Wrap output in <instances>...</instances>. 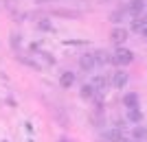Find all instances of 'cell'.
Returning a JSON list of instances; mask_svg holds the SVG:
<instances>
[{"label": "cell", "instance_id": "obj_1", "mask_svg": "<svg viewBox=\"0 0 147 142\" xmlns=\"http://www.w3.org/2000/svg\"><path fill=\"white\" fill-rule=\"evenodd\" d=\"M132 61H134V53L129 48H125V46H119V48L112 53V63L119 66V68H125V66H129Z\"/></svg>", "mask_w": 147, "mask_h": 142}, {"label": "cell", "instance_id": "obj_2", "mask_svg": "<svg viewBox=\"0 0 147 142\" xmlns=\"http://www.w3.org/2000/svg\"><path fill=\"white\" fill-rule=\"evenodd\" d=\"M79 68L86 70V72H92V70L97 68V61H94V55H92V53H86V55L79 57Z\"/></svg>", "mask_w": 147, "mask_h": 142}, {"label": "cell", "instance_id": "obj_3", "mask_svg": "<svg viewBox=\"0 0 147 142\" xmlns=\"http://www.w3.org/2000/svg\"><path fill=\"white\" fill-rule=\"evenodd\" d=\"M110 39L117 44V46H123V44H125V39H127V29H123V26H117V29H112Z\"/></svg>", "mask_w": 147, "mask_h": 142}, {"label": "cell", "instance_id": "obj_4", "mask_svg": "<svg viewBox=\"0 0 147 142\" xmlns=\"http://www.w3.org/2000/svg\"><path fill=\"white\" fill-rule=\"evenodd\" d=\"M125 7H127L129 15H134V18H136V15H141V13L145 11V0H129Z\"/></svg>", "mask_w": 147, "mask_h": 142}, {"label": "cell", "instance_id": "obj_5", "mask_svg": "<svg viewBox=\"0 0 147 142\" xmlns=\"http://www.w3.org/2000/svg\"><path fill=\"white\" fill-rule=\"evenodd\" d=\"M127 81H129L127 72H123V70H119V72H114V77H112V85L117 87V90H123V87L127 85Z\"/></svg>", "mask_w": 147, "mask_h": 142}, {"label": "cell", "instance_id": "obj_6", "mask_svg": "<svg viewBox=\"0 0 147 142\" xmlns=\"http://www.w3.org/2000/svg\"><path fill=\"white\" fill-rule=\"evenodd\" d=\"M92 55H94L97 68H101V66H108V63H112V55L108 53V50H97V53H92Z\"/></svg>", "mask_w": 147, "mask_h": 142}, {"label": "cell", "instance_id": "obj_7", "mask_svg": "<svg viewBox=\"0 0 147 142\" xmlns=\"http://www.w3.org/2000/svg\"><path fill=\"white\" fill-rule=\"evenodd\" d=\"M103 138H105L108 142H123V131H121V127H114V129L103 131Z\"/></svg>", "mask_w": 147, "mask_h": 142}, {"label": "cell", "instance_id": "obj_8", "mask_svg": "<svg viewBox=\"0 0 147 142\" xmlns=\"http://www.w3.org/2000/svg\"><path fill=\"white\" fill-rule=\"evenodd\" d=\"M75 83V72H70V70H66V72H61L59 77V85L64 87V90H68V87H73Z\"/></svg>", "mask_w": 147, "mask_h": 142}, {"label": "cell", "instance_id": "obj_9", "mask_svg": "<svg viewBox=\"0 0 147 142\" xmlns=\"http://www.w3.org/2000/svg\"><path fill=\"white\" fill-rule=\"evenodd\" d=\"M125 13H127V7H119L117 11L110 13V22L112 24H121L123 20H125Z\"/></svg>", "mask_w": 147, "mask_h": 142}, {"label": "cell", "instance_id": "obj_10", "mask_svg": "<svg viewBox=\"0 0 147 142\" xmlns=\"http://www.w3.org/2000/svg\"><path fill=\"white\" fill-rule=\"evenodd\" d=\"M123 105L127 107V109H134V107H138V94L136 92H129L123 96Z\"/></svg>", "mask_w": 147, "mask_h": 142}, {"label": "cell", "instance_id": "obj_11", "mask_svg": "<svg viewBox=\"0 0 147 142\" xmlns=\"http://www.w3.org/2000/svg\"><path fill=\"white\" fill-rule=\"evenodd\" d=\"M51 15H59V18H79V11H70V9H51Z\"/></svg>", "mask_w": 147, "mask_h": 142}, {"label": "cell", "instance_id": "obj_12", "mask_svg": "<svg viewBox=\"0 0 147 142\" xmlns=\"http://www.w3.org/2000/svg\"><path fill=\"white\" fill-rule=\"evenodd\" d=\"M92 87H94V90H97V92L101 94V92L105 90V87H108V79H105L103 74H97V77L92 79Z\"/></svg>", "mask_w": 147, "mask_h": 142}, {"label": "cell", "instance_id": "obj_13", "mask_svg": "<svg viewBox=\"0 0 147 142\" xmlns=\"http://www.w3.org/2000/svg\"><path fill=\"white\" fill-rule=\"evenodd\" d=\"M145 26H147V15H136V18L132 20V31L141 33Z\"/></svg>", "mask_w": 147, "mask_h": 142}, {"label": "cell", "instance_id": "obj_14", "mask_svg": "<svg viewBox=\"0 0 147 142\" xmlns=\"http://www.w3.org/2000/svg\"><path fill=\"white\" fill-rule=\"evenodd\" d=\"M127 120L132 125H141L143 120V111L138 109V107H134V109H127Z\"/></svg>", "mask_w": 147, "mask_h": 142}, {"label": "cell", "instance_id": "obj_15", "mask_svg": "<svg viewBox=\"0 0 147 142\" xmlns=\"http://www.w3.org/2000/svg\"><path fill=\"white\" fill-rule=\"evenodd\" d=\"M81 99H94V96H97V90H94V87H92V83H84V85H81Z\"/></svg>", "mask_w": 147, "mask_h": 142}, {"label": "cell", "instance_id": "obj_16", "mask_svg": "<svg viewBox=\"0 0 147 142\" xmlns=\"http://www.w3.org/2000/svg\"><path fill=\"white\" fill-rule=\"evenodd\" d=\"M132 138H136V140H141V142H145V138H147V129L143 127V125H136L134 129H132Z\"/></svg>", "mask_w": 147, "mask_h": 142}, {"label": "cell", "instance_id": "obj_17", "mask_svg": "<svg viewBox=\"0 0 147 142\" xmlns=\"http://www.w3.org/2000/svg\"><path fill=\"white\" fill-rule=\"evenodd\" d=\"M37 29H40V31H53L55 26H53L51 20H40V22H37Z\"/></svg>", "mask_w": 147, "mask_h": 142}, {"label": "cell", "instance_id": "obj_18", "mask_svg": "<svg viewBox=\"0 0 147 142\" xmlns=\"http://www.w3.org/2000/svg\"><path fill=\"white\" fill-rule=\"evenodd\" d=\"M9 44H11L13 48H18L20 44H22V35H18V33H13V35H11V39H9Z\"/></svg>", "mask_w": 147, "mask_h": 142}, {"label": "cell", "instance_id": "obj_19", "mask_svg": "<svg viewBox=\"0 0 147 142\" xmlns=\"http://www.w3.org/2000/svg\"><path fill=\"white\" fill-rule=\"evenodd\" d=\"M123 142H141V140H136V138H123Z\"/></svg>", "mask_w": 147, "mask_h": 142}, {"label": "cell", "instance_id": "obj_20", "mask_svg": "<svg viewBox=\"0 0 147 142\" xmlns=\"http://www.w3.org/2000/svg\"><path fill=\"white\" fill-rule=\"evenodd\" d=\"M141 35H143V37H145V39H147V26H145V29H143V31H141Z\"/></svg>", "mask_w": 147, "mask_h": 142}, {"label": "cell", "instance_id": "obj_21", "mask_svg": "<svg viewBox=\"0 0 147 142\" xmlns=\"http://www.w3.org/2000/svg\"><path fill=\"white\" fill-rule=\"evenodd\" d=\"M37 2H44V0H37Z\"/></svg>", "mask_w": 147, "mask_h": 142}, {"label": "cell", "instance_id": "obj_22", "mask_svg": "<svg viewBox=\"0 0 147 142\" xmlns=\"http://www.w3.org/2000/svg\"><path fill=\"white\" fill-rule=\"evenodd\" d=\"M103 2H108V0H103Z\"/></svg>", "mask_w": 147, "mask_h": 142}, {"label": "cell", "instance_id": "obj_23", "mask_svg": "<svg viewBox=\"0 0 147 142\" xmlns=\"http://www.w3.org/2000/svg\"><path fill=\"white\" fill-rule=\"evenodd\" d=\"M61 142H66V140H61Z\"/></svg>", "mask_w": 147, "mask_h": 142}]
</instances>
